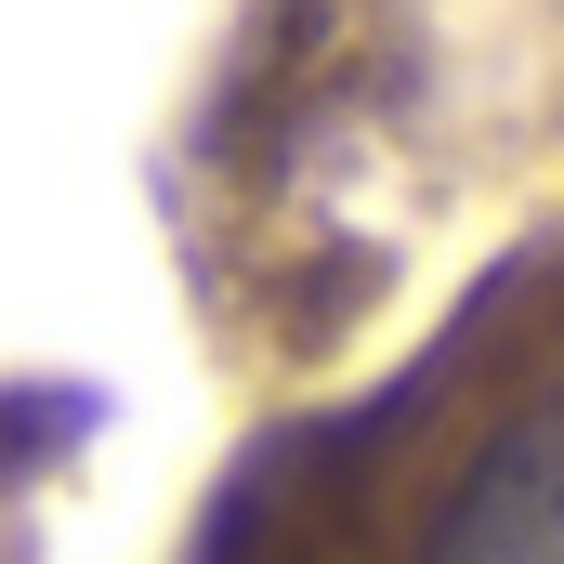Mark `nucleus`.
<instances>
[{
  "instance_id": "f257e3e1",
  "label": "nucleus",
  "mask_w": 564,
  "mask_h": 564,
  "mask_svg": "<svg viewBox=\"0 0 564 564\" xmlns=\"http://www.w3.org/2000/svg\"><path fill=\"white\" fill-rule=\"evenodd\" d=\"M421 564H564V381L486 433V459L433 512Z\"/></svg>"
}]
</instances>
